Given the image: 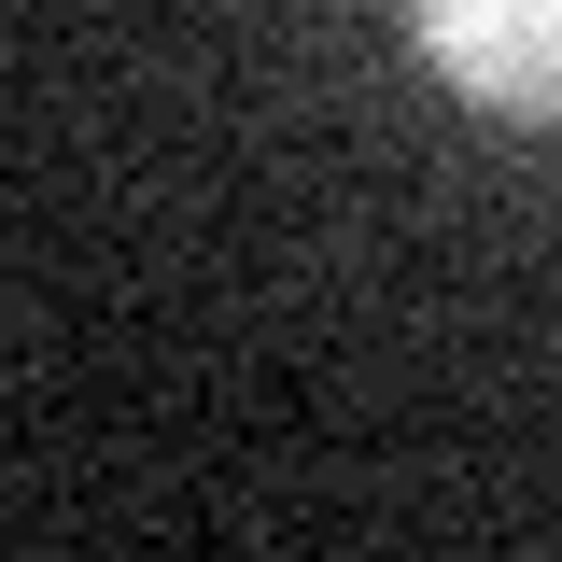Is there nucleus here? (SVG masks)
I'll use <instances>...</instances> for the list:
<instances>
[{
  "mask_svg": "<svg viewBox=\"0 0 562 562\" xmlns=\"http://www.w3.org/2000/svg\"><path fill=\"white\" fill-rule=\"evenodd\" d=\"M408 43L492 127H562V0H408Z\"/></svg>",
  "mask_w": 562,
  "mask_h": 562,
  "instance_id": "f257e3e1",
  "label": "nucleus"
}]
</instances>
